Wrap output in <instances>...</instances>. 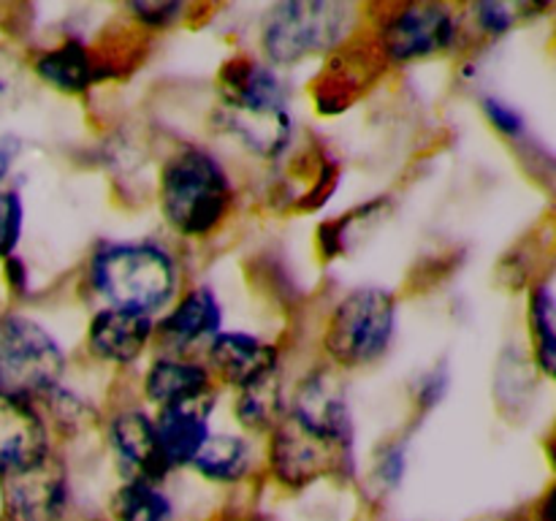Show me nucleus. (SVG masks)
Listing matches in <instances>:
<instances>
[{"instance_id":"obj_1","label":"nucleus","mask_w":556,"mask_h":521,"mask_svg":"<svg viewBox=\"0 0 556 521\" xmlns=\"http://www.w3.org/2000/svg\"><path fill=\"white\" fill-rule=\"evenodd\" d=\"M87 282L106 307L161 318L182 293V266L155 239L103 242L90 255Z\"/></svg>"},{"instance_id":"obj_2","label":"nucleus","mask_w":556,"mask_h":521,"mask_svg":"<svg viewBox=\"0 0 556 521\" xmlns=\"http://www.w3.org/2000/svg\"><path fill=\"white\" fill-rule=\"evenodd\" d=\"M237 199L226 163L201 144L172 150L157 174V204L166 226L182 239H206L220 231Z\"/></svg>"},{"instance_id":"obj_3","label":"nucleus","mask_w":556,"mask_h":521,"mask_svg":"<svg viewBox=\"0 0 556 521\" xmlns=\"http://www.w3.org/2000/svg\"><path fill=\"white\" fill-rule=\"evenodd\" d=\"M358 9L340 0H282L266 9L258 25L261 60L293 68L309 58L340 52L356 36Z\"/></svg>"},{"instance_id":"obj_4","label":"nucleus","mask_w":556,"mask_h":521,"mask_svg":"<svg viewBox=\"0 0 556 521\" xmlns=\"http://www.w3.org/2000/svg\"><path fill=\"white\" fill-rule=\"evenodd\" d=\"M396 296L380 285H358L331 307L320 331L324 361L340 372L378 364L396 334Z\"/></svg>"},{"instance_id":"obj_5","label":"nucleus","mask_w":556,"mask_h":521,"mask_svg":"<svg viewBox=\"0 0 556 521\" xmlns=\"http://www.w3.org/2000/svg\"><path fill=\"white\" fill-rule=\"evenodd\" d=\"M65 356L58 336L22 313L0 315V394L41 405L63 385Z\"/></svg>"},{"instance_id":"obj_6","label":"nucleus","mask_w":556,"mask_h":521,"mask_svg":"<svg viewBox=\"0 0 556 521\" xmlns=\"http://www.w3.org/2000/svg\"><path fill=\"white\" fill-rule=\"evenodd\" d=\"M465 41V16L448 3L386 5L372 22V52L380 63L413 65L454 52Z\"/></svg>"},{"instance_id":"obj_7","label":"nucleus","mask_w":556,"mask_h":521,"mask_svg":"<svg viewBox=\"0 0 556 521\" xmlns=\"http://www.w3.org/2000/svg\"><path fill=\"white\" fill-rule=\"evenodd\" d=\"M71 503L68 461L54 448L33 465L0 478V521H65Z\"/></svg>"},{"instance_id":"obj_8","label":"nucleus","mask_w":556,"mask_h":521,"mask_svg":"<svg viewBox=\"0 0 556 521\" xmlns=\"http://www.w3.org/2000/svg\"><path fill=\"white\" fill-rule=\"evenodd\" d=\"M288 421L296 423L320 443L351 454L353 421L345 380L331 364H318L299 378L288 396Z\"/></svg>"},{"instance_id":"obj_9","label":"nucleus","mask_w":556,"mask_h":521,"mask_svg":"<svg viewBox=\"0 0 556 521\" xmlns=\"http://www.w3.org/2000/svg\"><path fill=\"white\" fill-rule=\"evenodd\" d=\"M345 461H351L348 450L320 443L288 418L266 437V470L291 492H302L320 478L342 475Z\"/></svg>"},{"instance_id":"obj_10","label":"nucleus","mask_w":556,"mask_h":521,"mask_svg":"<svg viewBox=\"0 0 556 521\" xmlns=\"http://www.w3.org/2000/svg\"><path fill=\"white\" fill-rule=\"evenodd\" d=\"M106 443L112 448L119 481H144L166 486L168 467L157 445L155 418L144 405H123L106 418Z\"/></svg>"},{"instance_id":"obj_11","label":"nucleus","mask_w":556,"mask_h":521,"mask_svg":"<svg viewBox=\"0 0 556 521\" xmlns=\"http://www.w3.org/2000/svg\"><path fill=\"white\" fill-rule=\"evenodd\" d=\"M215 123L220 134L261 161H277L293 141L291 109L280 103L220 101Z\"/></svg>"},{"instance_id":"obj_12","label":"nucleus","mask_w":556,"mask_h":521,"mask_svg":"<svg viewBox=\"0 0 556 521\" xmlns=\"http://www.w3.org/2000/svg\"><path fill=\"white\" fill-rule=\"evenodd\" d=\"M223 331V307L210 285H193L177 296V302L155 320V342L163 353L195 356Z\"/></svg>"},{"instance_id":"obj_13","label":"nucleus","mask_w":556,"mask_h":521,"mask_svg":"<svg viewBox=\"0 0 556 521\" xmlns=\"http://www.w3.org/2000/svg\"><path fill=\"white\" fill-rule=\"evenodd\" d=\"M201 358H204L212 380L233 391H242L282 372L280 347L255 334H244V331H220L206 345Z\"/></svg>"},{"instance_id":"obj_14","label":"nucleus","mask_w":556,"mask_h":521,"mask_svg":"<svg viewBox=\"0 0 556 521\" xmlns=\"http://www.w3.org/2000/svg\"><path fill=\"white\" fill-rule=\"evenodd\" d=\"M155 320L130 309L101 307L87 326V353L109 367H134L155 342Z\"/></svg>"},{"instance_id":"obj_15","label":"nucleus","mask_w":556,"mask_h":521,"mask_svg":"<svg viewBox=\"0 0 556 521\" xmlns=\"http://www.w3.org/2000/svg\"><path fill=\"white\" fill-rule=\"evenodd\" d=\"M52 429L41 405L0 394V478L52 450Z\"/></svg>"},{"instance_id":"obj_16","label":"nucleus","mask_w":556,"mask_h":521,"mask_svg":"<svg viewBox=\"0 0 556 521\" xmlns=\"http://www.w3.org/2000/svg\"><path fill=\"white\" fill-rule=\"evenodd\" d=\"M217 407V394L201 396V399L179 402V405H168L155 410V432L157 445H161L163 461H166L168 472L185 470L193 465L195 454L201 445L210 437V421L212 412Z\"/></svg>"},{"instance_id":"obj_17","label":"nucleus","mask_w":556,"mask_h":521,"mask_svg":"<svg viewBox=\"0 0 556 521\" xmlns=\"http://www.w3.org/2000/svg\"><path fill=\"white\" fill-rule=\"evenodd\" d=\"M210 394H217V383L201 356L161 353L152 358L141 378V399L155 410Z\"/></svg>"},{"instance_id":"obj_18","label":"nucleus","mask_w":556,"mask_h":521,"mask_svg":"<svg viewBox=\"0 0 556 521\" xmlns=\"http://www.w3.org/2000/svg\"><path fill=\"white\" fill-rule=\"evenodd\" d=\"M30 71L52 90L65 92V96H81L103 76L109 74V65L98 60V54L79 38H65L54 47L41 49L30 60Z\"/></svg>"},{"instance_id":"obj_19","label":"nucleus","mask_w":556,"mask_h":521,"mask_svg":"<svg viewBox=\"0 0 556 521\" xmlns=\"http://www.w3.org/2000/svg\"><path fill=\"white\" fill-rule=\"evenodd\" d=\"M258 456H255L253 443L244 434L212 432L201 450L195 454L190 470L206 483L215 486H237L244 483L255 472Z\"/></svg>"},{"instance_id":"obj_20","label":"nucleus","mask_w":556,"mask_h":521,"mask_svg":"<svg viewBox=\"0 0 556 521\" xmlns=\"http://www.w3.org/2000/svg\"><path fill=\"white\" fill-rule=\"evenodd\" d=\"M233 418L250 434L269 437L288 418V394L282 383V372L248 385L233 396Z\"/></svg>"},{"instance_id":"obj_21","label":"nucleus","mask_w":556,"mask_h":521,"mask_svg":"<svg viewBox=\"0 0 556 521\" xmlns=\"http://www.w3.org/2000/svg\"><path fill=\"white\" fill-rule=\"evenodd\" d=\"M112 521H177L174 497L161 483L119 481L109 497Z\"/></svg>"},{"instance_id":"obj_22","label":"nucleus","mask_w":556,"mask_h":521,"mask_svg":"<svg viewBox=\"0 0 556 521\" xmlns=\"http://www.w3.org/2000/svg\"><path fill=\"white\" fill-rule=\"evenodd\" d=\"M527 326H530L532 356H535L538 369L556 380V293L546 282L530 291Z\"/></svg>"},{"instance_id":"obj_23","label":"nucleus","mask_w":556,"mask_h":521,"mask_svg":"<svg viewBox=\"0 0 556 521\" xmlns=\"http://www.w3.org/2000/svg\"><path fill=\"white\" fill-rule=\"evenodd\" d=\"M543 5H530V3H476L462 9L465 16V36L467 30H476V36L489 38V41H497V38L508 36L516 25H521L525 20H530L532 14H541Z\"/></svg>"},{"instance_id":"obj_24","label":"nucleus","mask_w":556,"mask_h":521,"mask_svg":"<svg viewBox=\"0 0 556 521\" xmlns=\"http://www.w3.org/2000/svg\"><path fill=\"white\" fill-rule=\"evenodd\" d=\"M30 63L11 43L0 41V117L16 112L30 90Z\"/></svg>"},{"instance_id":"obj_25","label":"nucleus","mask_w":556,"mask_h":521,"mask_svg":"<svg viewBox=\"0 0 556 521\" xmlns=\"http://www.w3.org/2000/svg\"><path fill=\"white\" fill-rule=\"evenodd\" d=\"M481 112L483 117H486V123L492 125L503 139L514 141V144L530 139V125H527V117L514 106V103L503 101L500 96H483Z\"/></svg>"},{"instance_id":"obj_26","label":"nucleus","mask_w":556,"mask_h":521,"mask_svg":"<svg viewBox=\"0 0 556 521\" xmlns=\"http://www.w3.org/2000/svg\"><path fill=\"white\" fill-rule=\"evenodd\" d=\"M25 226V206H22L20 190L0 188V260L14 255Z\"/></svg>"},{"instance_id":"obj_27","label":"nucleus","mask_w":556,"mask_h":521,"mask_svg":"<svg viewBox=\"0 0 556 521\" xmlns=\"http://www.w3.org/2000/svg\"><path fill=\"white\" fill-rule=\"evenodd\" d=\"M125 11L144 30H166V27H174L188 14V5L174 3V0H141V3L125 5Z\"/></svg>"},{"instance_id":"obj_28","label":"nucleus","mask_w":556,"mask_h":521,"mask_svg":"<svg viewBox=\"0 0 556 521\" xmlns=\"http://www.w3.org/2000/svg\"><path fill=\"white\" fill-rule=\"evenodd\" d=\"M402 475H405V450L402 445H389L383 454L375 459V481L391 492V488L400 486Z\"/></svg>"},{"instance_id":"obj_29","label":"nucleus","mask_w":556,"mask_h":521,"mask_svg":"<svg viewBox=\"0 0 556 521\" xmlns=\"http://www.w3.org/2000/svg\"><path fill=\"white\" fill-rule=\"evenodd\" d=\"M445 385H448V374L445 369H432V372L424 374L421 389H418V399L424 407H432L440 396L445 394Z\"/></svg>"},{"instance_id":"obj_30","label":"nucleus","mask_w":556,"mask_h":521,"mask_svg":"<svg viewBox=\"0 0 556 521\" xmlns=\"http://www.w3.org/2000/svg\"><path fill=\"white\" fill-rule=\"evenodd\" d=\"M535 521H556V478L535 505Z\"/></svg>"},{"instance_id":"obj_31","label":"nucleus","mask_w":556,"mask_h":521,"mask_svg":"<svg viewBox=\"0 0 556 521\" xmlns=\"http://www.w3.org/2000/svg\"><path fill=\"white\" fill-rule=\"evenodd\" d=\"M16 152H20V144H16L14 139H0V182L9 177Z\"/></svg>"}]
</instances>
